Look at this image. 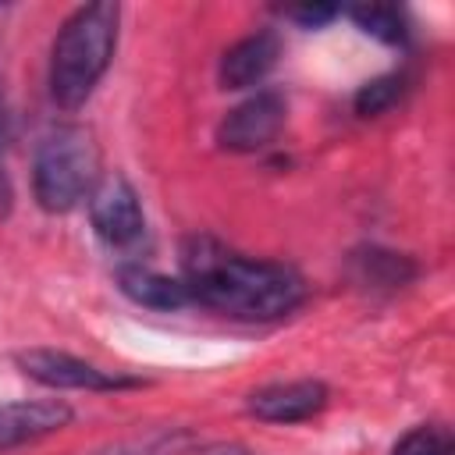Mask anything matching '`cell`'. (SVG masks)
Returning <instances> with one entry per match:
<instances>
[{"label":"cell","instance_id":"obj_1","mask_svg":"<svg viewBox=\"0 0 455 455\" xmlns=\"http://www.w3.org/2000/svg\"><path fill=\"white\" fill-rule=\"evenodd\" d=\"M181 281L192 302L235 320H281L306 302V281L295 267L235 252L213 235L185 238Z\"/></svg>","mask_w":455,"mask_h":455},{"label":"cell","instance_id":"obj_2","mask_svg":"<svg viewBox=\"0 0 455 455\" xmlns=\"http://www.w3.org/2000/svg\"><path fill=\"white\" fill-rule=\"evenodd\" d=\"M117 4H85L57 28L50 46V96L60 110H78L100 85L117 46Z\"/></svg>","mask_w":455,"mask_h":455},{"label":"cell","instance_id":"obj_3","mask_svg":"<svg viewBox=\"0 0 455 455\" xmlns=\"http://www.w3.org/2000/svg\"><path fill=\"white\" fill-rule=\"evenodd\" d=\"M100 178V149L78 124L50 128L32 156V192L46 213H68L92 196Z\"/></svg>","mask_w":455,"mask_h":455},{"label":"cell","instance_id":"obj_4","mask_svg":"<svg viewBox=\"0 0 455 455\" xmlns=\"http://www.w3.org/2000/svg\"><path fill=\"white\" fill-rule=\"evenodd\" d=\"M14 363L28 380L46 387H64V391H121V387L142 384L139 377L100 370L96 363H85L60 348H25L14 355Z\"/></svg>","mask_w":455,"mask_h":455},{"label":"cell","instance_id":"obj_5","mask_svg":"<svg viewBox=\"0 0 455 455\" xmlns=\"http://www.w3.org/2000/svg\"><path fill=\"white\" fill-rule=\"evenodd\" d=\"M288 103L277 89H259L249 100H242L228 117L217 124V146L228 153H256L270 146L284 124Z\"/></svg>","mask_w":455,"mask_h":455},{"label":"cell","instance_id":"obj_6","mask_svg":"<svg viewBox=\"0 0 455 455\" xmlns=\"http://www.w3.org/2000/svg\"><path fill=\"white\" fill-rule=\"evenodd\" d=\"M89 220H92V231L110 249H128L146 235V217H142L139 192L121 174H114V178H107L103 185L92 188Z\"/></svg>","mask_w":455,"mask_h":455},{"label":"cell","instance_id":"obj_7","mask_svg":"<svg viewBox=\"0 0 455 455\" xmlns=\"http://www.w3.org/2000/svg\"><path fill=\"white\" fill-rule=\"evenodd\" d=\"M331 402V391L323 380L302 377V380H274L263 384L256 391H249L245 398V412L263 419V423H302L313 419L316 412H323Z\"/></svg>","mask_w":455,"mask_h":455},{"label":"cell","instance_id":"obj_8","mask_svg":"<svg viewBox=\"0 0 455 455\" xmlns=\"http://www.w3.org/2000/svg\"><path fill=\"white\" fill-rule=\"evenodd\" d=\"M75 419V409L60 398H25L0 405V455L21 444H36Z\"/></svg>","mask_w":455,"mask_h":455},{"label":"cell","instance_id":"obj_9","mask_svg":"<svg viewBox=\"0 0 455 455\" xmlns=\"http://www.w3.org/2000/svg\"><path fill=\"white\" fill-rule=\"evenodd\" d=\"M277 57H281V43H277V36L270 28L238 39L220 57V68H217L220 89H249V85L263 82L274 71Z\"/></svg>","mask_w":455,"mask_h":455},{"label":"cell","instance_id":"obj_10","mask_svg":"<svg viewBox=\"0 0 455 455\" xmlns=\"http://www.w3.org/2000/svg\"><path fill=\"white\" fill-rule=\"evenodd\" d=\"M117 288L142 309H156V313H171L192 302L188 288L181 277H167L160 270L139 267V263H124L117 267Z\"/></svg>","mask_w":455,"mask_h":455},{"label":"cell","instance_id":"obj_11","mask_svg":"<svg viewBox=\"0 0 455 455\" xmlns=\"http://www.w3.org/2000/svg\"><path fill=\"white\" fill-rule=\"evenodd\" d=\"M348 270H352L355 284H363L370 291H395V288H405L416 277L419 267L405 252H391V249H380V245H363V249L352 252Z\"/></svg>","mask_w":455,"mask_h":455},{"label":"cell","instance_id":"obj_12","mask_svg":"<svg viewBox=\"0 0 455 455\" xmlns=\"http://www.w3.org/2000/svg\"><path fill=\"white\" fill-rule=\"evenodd\" d=\"M196 444L192 430L185 427H156V430H146V434H132V437H121L114 444H103L89 455H188Z\"/></svg>","mask_w":455,"mask_h":455},{"label":"cell","instance_id":"obj_13","mask_svg":"<svg viewBox=\"0 0 455 455\" xmlns=\"http://www.w3.org/2000/svg\"><path fill=\"white\" fill-rule=\"evenodd\" d=\"M348 18L366 36H373L380 43L398 46V43L409 39V25H405V14L398 7H387V4H355V7H348Z\"/></svg>","mask_w":455,"mask_h":455},{"label":"cell","instance_id":"obj_14","mask_svg":"<svg viewBox=\"0 0 455 455\" xmlns=\"http://www.w3.org/2000/svg\"><path fill=\"white\" fill-rule=\"evenodd\" d=\"M405 89H409V78L402 71H391V75H380V78L363 82L355 89V96H352V107H355L359 117H377L384 110H391L405 96Z\"/></svg>","mask_w":455,"mask_h":455},{"label":"cell","instance_id":"obj_15","mask_svg":"<svg viewBox=\"0 0 455 455\" xmlns=\"http://www.w3.org/2000/svg\"><path fill=\"white\" fill-rule=\"evenodd\" d=\"M391 455H455V437L444 423H419L395 441Z\"/></svg>","mask_w":455,"mask_h":455},{"label":"cell","instance_id":"obj_16","mask_svg":"<svg viewBox=\"0 0 455 455\" xmlns=\"http://www.w3.org/2000/svg\"><path fill=\"white\" fill-rule=\"evenodd\" d=\"M281 14L288 21H295V25H302V28H320V25L338 18V7H331V4H302V7H284Z\"/></svg>","mask_w":455,"mask_h":455},{"label":"cell","instance_id":"obj_17","mask_svg":"<svg viewBox=\"0 0 455 455\" xmlns=\"http://www.w3.org/2000/svg\"><path fill=\"white\" fill-rule=\"evenodd\" d=\"M196 455H252V451L245 444H238V441H213V444L199 448Z\"/></svg>","mask_w":455,"mask_h":455},{"label":"cell","instance_id":"obj_18","mask_svg":"<svg viewBox=\"0 0 455 455\" xmlns=\"http://www.w3.org/2000/svg\"><path fill=\"white\" fill-rule=\"evenodd\" d=\"M7 142H11V107H7V96H4V85H0V160H4Z\"/></svg>","mask_w":455,"mask_h":455},{"label":"cell","instance_id":"obj_19","mask_svg":"<svg viewBox=\"0 0 455 455\" xmlns=\"http://www.w3.org/2000/svg\"><path fill=\"white\" fill-rule=\"evenodd\" d=\"M11 203H14V188H11V178H7V167L0 160V217L11 213Z\"/></svg>","mask_w":455,"mask_h":455}]
</instances>
